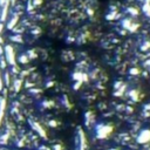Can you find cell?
<instances>
[{
	"instance_id": "1",
	"label": "cell",
	"mask_w": 150,
	"mask_h": 150,
	"mask_svg": "<svg viewBox=\"0 0 150 150\" xmlns=\"http://www.w3.org/2000/svg\"><path fill=\"white\" fill-rule=\"evenodd\" d=\"M113 130H114V128L112 126H109V124H100L96 128V136L98 138H101V140L107 138L113 133Z\"/></svg>"
},
{
	"instance_id": "2",
	"label": "cell",
	"mask_w": 150,
	"mask_h": 150,
	"mask_svg": "<svg viewBox=\"0 0 150 150\" xmlns=\"http://www.w3.org/2000/svg\"><path fill=\"white\" fill-rule=\"evenodd\" d=\"M137 142L141 144H145L150 142V129H144L140 133L138 137H137Z\"/></svg>"
},
{
	"instance_id": "3",
	"label": "cell",
	"mask_w": 150,
	"mask_h": 150,
	"mask_svg": "<svg viewBox=\"0 0 150 150\" xmlns=\"http://www.w3.org/2000/svg\"><path fill=\"white\" fill-rule=\"evenodd\" d=\"M5 52H6V58L8 60V62L11 65H14L15 66V57H14V51L11 46H6L5 48Z\"/></svg>"
},
{
	"instance_id": "4",
	"label": "cell",
	"mask_w": 150,
	"mask_h": 150,
	"mask_svg": "<svg viewBox=\"0 0 150 150\" xmlns=\"http://www.w3.org/2000/svg\"><path fill=\"white\" fill-rule=\"evenodd\" d=\"M79 135H80V150H86V137L81 130H80Z\"/></svg>"
},
{
	"instance_id": "5",
	"label": "cell",
	"mask_w": 150,
	"mask_h": 150,
	"mask_svg": "<svg viewBox=\"0 0 150 150\" xmlns=\"http://www.w3.org/2000/svg\"><path fill=\"white\" fill-rule=\"evenodd\" d=\"M32 126H33V128H34V129H35V130H36V131H38V133H39L41 136H43V137L46 136V133H45V130H43V129H42V128H41V127H40L38 123L33 122V123H32Z\"/></svg>"
},
{
	"instance_id": "6",
	"label": "cell",
	"mask_w": 150,
	"mask_h": 150,
	"mask_svg": "<svg viewBox=\"0 0 150 150\" xmlns=\"http://www.w3.org/2000/svg\"><path fill=\"white\" fill-rule=\"evenodd\" d=\"M6 101L5 100H3L1 101V105H0V123H1V120H3V115H4V110H5V105Z\"/></svg>"
},
{
	"instance_id": "7",
	"label": "cell",
	"mask_w": 150,
	"mask_h": 150,
	"mask_svg": "<svg viewBox=\"0 0 150 150\" xmlns=\"http://www.w3.org/2000/svg\"><path fill=\"white\" fill-rule=\"evenodd\" d=\"M7 8H8V1H6V4H5V7H4V11H3V14H1V20H5V19H6Z\"/></svg>"
},
{
	"instance_id": "8",
	"label": "cell",
	"mask_w": 150,
	"mask_h": 150,
	"mask_svg": "<svg viewBox=\"0 0 150 150\" xmlns=\"http://www.w3.org/2000/svg\"><path fill=\"white\" fill-rule=\"evenodd\" d=\"M17 21H18V17H17V15H15V17H14V18H13V19H12V20H11V22H10V24H8V28H10V29H11V28H12V27H13V25H15V24H17Z\"/></svg>"
},
{
	"instance_id": "9",
	"label": "cell",
	"mask_w": 150,
	"mask_h": 150,
	"mask_svg": "<svg viewBox=\"0 0 150 150\" xmlns=\"http://www.w3.org/2000/svg\"><path fill=\"white\" fill-rule=\"evenodd\" d=\"M149 48H150V42H147L145 45L142 46V49H143V51H147V49H149Z\"/></svg>"
},
{
	"instance_id": "10",
	"label": "cell",
	"mask_w": 150,
	"mask_h": 150,
	"mask_svg": "<svg viewBox=\"0 0 150 150\" xmlns=\"http://www.w3.org/2000/svg\"><path fill=\"white\" fill-rule=\"evenodd\" d=\"M1 88H3V83H1V77H0V90H1Z\"/></svg>"
},
{
	"instance_id": "11",
	"label": "cell",
	"mask_w": 150,
	"mask_h": 150,
	"mask_svg": "<svg viewBox=\"0 0 150 150\" xmlns=\"http://www.w3.org/2000/svg\"><path fill=\"white\" fill-rule=\"evenodd\" d=\"M110 150H116V149H110Z\"/></svg>"
}]
</instances>
